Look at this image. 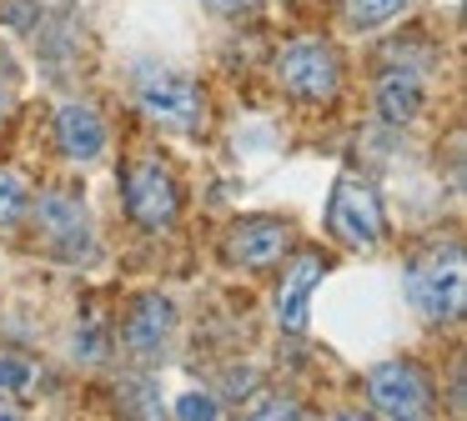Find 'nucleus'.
Wrapping results in <instances>:
<instances>
[{
	"mask_svg": "<svg viewBox=\"0 0 467 421\" xmlns=\"http://www.w3.org/2000/svg\"><path fill=\"white\" fill-rule=\"evenodd\" d=\"M176 331V306L166 296H136L131 311H126V326H121V341L131 356H161L166 341Z\"/></svg>",
	"mask_w": 467,
	"mask_h": 421,
	"instance_id": "10",
	"label": "nucleus"
},
{
	"mask_svg": "<svg viewBox=\"0 0 467 421\" xmlns=\"http://www.w3.org/2000/svg\"><path fill=\"white\" fill-rule=\"evenodd\" d=\"M327 226H332V236L342 241V246H352V251L382 246L387 221H382V200H377V190L367 186V180H357V176L337 180L332 206H327Z\"/></svg>",
	"mask_w": 467,
	"mask_h": 421,
	"instance_id": "6",
	"label": "nucleus"
},
{
	"mask_svg": "<svg viewBox=\"0 0 467 421\" xmlns=\"http://www.w3.org/2000/svg\"><path fill=\"white\" fill-rule=\"evenodd\" d=\"M31 206V186L16 170H0V226H16Z\"/></svg>",
	"mask_w": 467,
	"mask_h": 421,
	"instance_id": "13",
	"label": "nucleus"
},
{
	"mask_svg": "<svg viewBox=\"0 0 467 421\" xmlns=\"http://www.w3.org/2000/svg\"><path fill=\"white\" fill-rule=\"evenodd\" d=\"M286 246H292V231L276 216H242L226 231V261H232V266H246V271L276 266V261L286 256Z\"/></svg>",
	"mask_w": 467,
	"mask_h": 421,
	"instance_id": "8",
	"label": "nucleus"
},
{
	"mask_svg": "<svg viewBox=\"0 0 467 421\" xmlns=\"http://www.w3.org/2000/svg\"><path fill=\"white\" fill-rule=\"evenodd\" d=\"M407 296L432 326H452L467 306V266L462 246H432L407 266Z\"/></svg>",
	"mask_w": 467,
	"mask_h": 421,
	"instance_id": "2",
	"label": "nucleus"
},
{
	"mask_svg": "<svg viewBox=\"0 0 467 421\" xmlns=\"http://www.w3.org/2000/svg\"><path fill=\"white\" fill-rule=\"evenodd\" d=\"M327 276V266H322V256H296L292 266L282 271V281H276V326L282 331H292V336H302L306 331V321H312V291H317V281Z\"/></svg>",
	"mask_w": 467,
	"mask_h": 421,
	"instance_id": "9",
	"label": "nucleus"
},
{
	"mask_svg": "<svg viewBox=\"0 0 467 421\" xmlns=\"http://www.w3.org/2000/svg\"><path fill=\"white\" fill-rule=\"evenodd\" d=\"M5 116H11V96L0 90V126H5Z\"/></svg>",
	"mask_w": 467,
	"mask_h": 421,
	"instance_id": "17",
	"label": "nucleus"
},
{
	"mask_svg": "<svg viewBox=\"0 0 467 421\" xmlns=\"http://www.w3.org/2000/svg\"><path fill=\"white\" fill-rule=\"evenodd\" d=\"M136 106L161 130H202L206 126V96L192 76L176 70H141L136 80Z\"/></svg>",
	"mask_w": 467,
	"mask_h": 421,
	"instance_id": "3",
	"label": "nucleus"
},
{
	"mask_svg": "<svg viewBox=\"0 0 467 421\" xmlns=\"http://www.w3.org/2000/svg\"><path fill=\"white\" fill-rule=\"evenodd\" d=\"M26 210H31L36 241H41L46 256L66 261V266H86L96 256L91 210H86L81 196H71V190H41V196H31Z\"/></svg>",
	"mask_w": 467,
	"mask_h": 421,
	"instance_id": "1",
	"label": "nucleus"
},
{
	"mask_svg": "<svg viewBox=\"0 0 467 421\" xmlns=\"http://www.w3.org/2000/svg\"><path fill=\"white\" fill-rule=\"evenodd\" d=\"M126 210H131V221L146 231H161L176 221V210H182V186H176V176L161 160H136V166L126 170Z\"/></svg>",
	"mask_w": 467,
	"mask_h": 421,
	"instance_id": "7",
	"label": "nucleus"
},
{
	"mask_svg": "<svg viewBox=\"0 0 467 421\" xmlns=\"http://www.w3.org/2000/svg\"><path fill=\"white\" fill-rule=\"evenodd\" d=\"M367 401H372L377 416H397V421L432 416V406H437L432 381H427V371L417 361H382V366H372Z\"/></svg>",
	"mask_w": 467,
	"mask_h": 421,
	"instance_id": "5",
	"label": "nucleus"
},
{
	"mask_svg": "<svg viewBox=\"0 0 467 421\" xmlns=\"http://www.w3.org/2000/svg\"><path fill=\"white\" fill-rule=\"evenodd\" d=\"M407 0H347V20L357 30H372V26H387L392 15H402Z\"/></svg>",
	"mask_w": 467,
	"mask_h": 421,
	"instance_id": "14",
	"label": "nucleus"
},
{
	"mask_svg": "<svg viewBox=\"0 0 467 421\" xmlns=\"http://www.w3.org/2000/svg\"><path fill=\"white\" fill-rule=\"evenodd\" d=\"M377 110L387 126H412L422 110V76L412 66H387L377 80Z\"/></svg>",
	"mask_w": 467,
	"mask_h": 421,
	"instance_id": "12",
	"label": "nucleus"
},
{
	"mask_svg": "<svg viewBox=\"0 0 467 421\" xmlns=\"http://www.w3.org/2000/svg\"><path fill=\"white\" fill-rule=\"evenodd\" d=\"M176 416H186V421H196V416H202V421H212V416H222V406H216L212 396H196V391H192V396H182V401H176Z\"/></svg>",
	"mask_w": 467,
	"mask_h": 421,
	"instance_id": "15",
	"label": "nucleus"
},
{
	"mask_svg": "<svg viewBox=\"0 0 467 421\" xmlns=\"http://www.w3.org/2000/svg\"><path fill=\"white\" fill-rule=\"evenodd\" d=\"M206 10H216V15H252L262 0H202Z\"/></svg>",
	"mask_w": 467,
	"mask_h": 421,
	"instance_id": "16",
	"label": "nucleus"
},
{
	"mask_svg": "<svg viewBox=\"0 0 467 421\" xmlns=\"http://www.w3.org/2000/svg\"><path fill=\"white\" fill-rule=\"evenodd\" d=\"M56 140H61V156L66 160H96L106 150V126L91 106L81 100H66L56 110Z\"/></svg>",
	"mask_w": 467,
	"mask_h": 421,
	"instance_id": "11",
	"label": "nucleus"
},
{
	"mask_svg": "<svg viewBox=\"0 0 467 421\" xmlns=\"http://www.w3.org/2000/svg\"><path fill=\"white\" fill-rule=\"evenodd\" d=\"M276 80H282V90L292 100L322 106V100H332L337 86H342V60H337V50L322 46V40H292V46L276 56Z\"/></svg>",
	"mask_w": 467,
	"mask_h": 421,
	"instance_id": "4",
	"label": "nucleus"
}]
</instances>
